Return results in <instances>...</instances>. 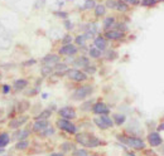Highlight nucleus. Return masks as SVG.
<instances>
[{
	"mask_svg": "<svg viewBox=\"0 0 164 156\" xmlns=\"http://www.w3.org/2000/svg\"><path fill=\"white\" fill-rule=\"evenodd\" d=\"M106 8L116 9V0H107V2H106Z\"/></svg>",
	"mask_w": 164,
	"mask_h": 156,
	"instance_id": "40",
	"label": "nucleus"
},
{
	"mask_svg": "<svg viewBox=\"0 0 164 156\" xmlns=\"http://www.w3.org/2000/svg\"><path fill=\"white\" fill-rule=\"evenodd\" d=\"M61 149H62L64 152H67V151H71V150L73 149V145L71 144V142H64V144H62Z\"/></svg>",
	"mask_w": 164,
	"mask_h": 156,
	"instance_id": "37",
	"label": "nucleus"
},
{
	"mask_svg": "<svg viewBox=\"0 0 164 156\" xmlns=\"http://www.w3.org/2000/svg\"><path fill=\"white\" fill-rule=\"evenodd\" d=\"M13 44V38L11 34L8 32L0 33V50H9Z\"/></svg>",
	"mask_w": 164,
	"mask_h": 156,
	"instance_id": "5",
	"label": "nucleus"
},
{
	"mask_svg": "<svg viewBox=\"0 0 164 156\" xmlns=\"http://www.w3.org/2000/svg\"><path fill=\"white\" fill-rule=\"evenodd\" d=\"M9 141H10V138H9L8 134H2V135H0V149H4L9 144Z\"/></svg>",
	"mask_w": 164,
	"mask_h": 156,
	"instance_id": "24",
	"label": "nucleus"
},
{
	"mask_svg": "<svg viewBox=\"0 0 164 156\" xmlns=\"http://www.w3.org/2000/svg\"><path fill=\"white\" fill-rule=\"evenodd\" d=\"M76 140H77L78 144H81L85 147H96L101 144V141L96 136H92L88 134H78L76 136Z\"/></svg>",
	"mask_w": 164,
	"mask_h": 156,
	"instance_id": "1",
	"label": "nucleus"
},
{
	"mask_svg": "<svg viewBox=\"0 0 164 156\" xmlns=\"http://www.w3.org/2000/svg\"><path fill=\"white\" fill-rule=\"evenodd\" d=\"M53 71L56 72L57 74H63L64 72L67 73V71H68V67H67V64H66V63H57L56 66L53 67Z\"/></svg>",
	"mask_w": 164,
	"mask_h": 156,
	"instance_id": "19",
	"label": "nucleus"
},
{
	"mask_svg": "<svg viewBox=\"0 0 164 156\" xmlns=\"http://www.w3.org/2000/svg\"><path fill=\"white\" fill-rule=\"evenodd\" d=\"M51 115H52V111L51 110H44V111H42L40 112L37 117H35V120L38 121V120H48L49 117H51Z\"/></svg>",
	"mask_w": 164,
	"mask_h": 156,
	"instance_id": "23",
	"label": "nucleus"
},
{
	"mask_svg": "<svg viewBox=\"0 0 164 156\" xmlns=\"http://www.w3.org/2000/svg\"><path fill=\"white\" fill-rule=\"evenodd\" d=\"M114 25H115V18L114 17H107V18H105V20H104V28L105 29L113 28Z\"/></svg>",
	"mask_w": 164,
	"mask_h": 156,
	"instance_id": "22",
	"label": "nucleus"
},
{
	"mask_svg": "<svg viewBox=\"0 0 164 156\" xmlns=\"http://www.w3.org/2000/svg\"><path fill=\"white\" fill-rule=\"evenodd\" d=\"M125 156H135V155H134L133 152H126V154H125Z\"/></svg>",
	"mask_w": 164,
	"mask_h": 156,
	"instance_id": "50",
	"label": "nucleus"
},
{
	"mask_svg": "<svg viewBox=\"0 0 164 156\" xmlns=\"http://www.w3.org/2000/svg\"><path fill=\"white\" fill-rule=\"evenodd\" d=\"M49 37H51L52 39H58V38L62 37V32H61L58 28H52V29L49 30Z\"/></svg>",
	"mask_w": 164,
	"mask_h": 156,
	"instance_id": "26",
	"label": "nucleus"
},
{
	"mask_svg": "<svg viewBox=\"0 0 164 156\" xmlns=\"http://www.w3.org/2000/svg\"><path fill=\"white\" fill-rule=\"evenodd\" d=\"M53 134H54V128L51 127V126H48L46 130H43V131L40 132V135H42V136H51Z\"/></svg>",
	"mask_w": 164,
	"mask_h": 156,
	"instance_id": "35",
	"label": "nucleus"
},
{
	"mask_svg": "<svg viewBox=\"0 0 164 156\" xmlns=\"http://www.w3.org/2000/svg\"><path fill=\"white\" fill-rule=\"evenodd\" d=\"M71 42H72V37H71L70 34H67V35H63V37H62V43H63V45L71 44Z\"/></svg>",
	"mask_w": 164,
	"mask_h": 156,
	"instance_id": "38",
	"label": "nucleus"
},
{
	"mask_svg": "<svg viewBox=\"0 0 164 156\" xmlns=\"http://www.w3.org/2000/svg\"><path fill=\"white\" fill-rule=\"evenodd\" d=\"M92 93V87L91 86H82L80 88H77L73 95H72V98L76 99V101H80V99H85L86 97H88Z\"/></svg>",
	"mask_w": 164,
	"mask_h": 156,
	"instance_id": "4",
	"label": "nucleus"
},
{
	"mask_svg": "<svg viewBox=\"0 0 164 156\" xmlns=\"http://www.w3.org/2000/svg\"><path fill=\"white\" fill-rule=\"evenodd\" d=\"M157 130H158V131H163V130H164V122H163V123H160V125L157 127Z\"/></svg>",
	"mask_w": 164,
	"mask_h": 156,
	"instance_id": "48",
	"label": "nucleus"
},
{
	"mask_svg": "<svg viewBox=\"0 0 164 156\" xmlns=\"http://www.w3.org/2000/svg\"><path fill=\"white\" fill-rule=\"evenodd\" d=\"M59 53L64 56H73L77 53V48L73 44H66L59 49Z\"/></svg>",
	"mask_w": 164,
	"mask_h": 156,
	"instance_id": "14",
	"label": "nucleus"
},
{
	"mask_svg": "<svg viewBox=\"0 0 164 156\" xmlns=\"http://www.w3.org/2000/svg\"><path fill=\"white\" fill-rule=\"evenodd\" d=\"M27 84H28V82H27L25 80H17V81L14 82V87H15V89H18V91L24 89V88L27 87Z\"/></svg>",
	"mask_w": 164,
	"mask_h": 156,
	"instance_id": "28",
	"label": "nucleus"
},
{
	"mask_svg": "<svg viewBox=\"0 0 164 156\" xmlns=\"http://www.w3.org/2000/svg\"><path fill=\"white\" fill-rule=\"evenodd\" d=\"M124 37V32H120L117 29H110V30H106L105 33V38L110 39V41H117V39H121Z\"/></svg>",
	"mask_w": 164,
	"mask_h": 156,
	"instance_id": "11",
	"label": "nucleus"
},
{
	"mask_svg": "<svg viewBox=\"0 0 164 156\" xmlns=\"http://www.w3.org/2000/svg\"><path fill=\"white\" fill-rule=\"evenodd\" d=\"M85 71H86V73H90V74H92V73H95L96 72V67H93V66H88L87 67H85Z\"/></svg>",
	"mask_w": 164,
	"mask_h": 156,
	"instance_id": "41",
	"label": "nucleus"
},
{
	"mask_svg": "<svg viewBox=\"0 0 164 156\" xmlns=\"http://www.w3.org/2000/svg\"><path fill=\"white\" fill-rule=\"evenodd\" d=\"M95 6H96V3H95V0H85L84 9H95Z\"/></svg>",
	"mask_w": 164,
	"mask_h": 156,
	"instance_id": "34",
	"label": "nucleus"
},
{
	"mask_svg": "<svg viewBox=\"0 0 164 156\" xmlns=\"http://www.w3.org/2000/svg\"><path fill=\"white\" fill-rule=\"evenodd\" d=\"M27 120H28V117H19V119H14V120H11L10 122H9V127L10 128H13V130H18L20 126H23L25 122H27Z\"/></svg>",
	"mask_w": 164,
	"mask_h": 156,
	"instance_id": "15",
	"label": "nucleus"
},
{
	"mask_svg": "<svg viewBox=\"0 0 164 156\" xmlns=\"http://www.w3.org/2000/svg\"><path fill=\"white\" fill-rule=\"evenodd\" d=\"M93 44H95V47H96V48H99L101 52L105 50L106 47H107V42H106V39L104 37H96V38H95V41H93Z\"/></svg>",
	"mask_w": 164,
	"mask_h": 156,
	"instance_id": "18",
	"label": "nucleus"
},
{
	"mask_svg": "<svg viewBox=\"0 0 164 156\" xmlns=\"http://www.w3.org/2000/svg\"><path fill=\"white\" fill-rule=\"evenodd\" d=\"M28 146H29V142L27 140H22L15 145V149L17 150H25V149H28Z\"/></svg>",
	"mask_w": 164,
	"mask_h": 156,
	"instance_id": "30",
	"label": "nucleus"
},
{
	"mask_svg": "<svg viewBox=\"0 0 164 156\" xmlns=\"http://www.w3.org/2000/svg\"><path fill=\"white\" fill-rule=\"evenodd\" d=\"M3 29V25H2V23H0V30H2Z\"/></svg>",
	"mask_w": 164,
	"mask_h": 156,
	"instance_id": "52",
	"label": "nucleus"
},
{
	"mask_svg": "<svg viewBox=\"0 0 164 156\" xmlns=\"http://www.w3.org/2000/svg\"><path fill=\"white\" fill-rule=\"evenodd\" d=\"M72 27H73L72 23H71L70 20H68V19H64V28H66V29H68V30H71V29H72Z\"/></svg>",
	"mask_w": 164,
	"mask_h": 156,
	"instance_id": "44",
	"label": "nucleus"
},
{
	"mask_svg": "<svg viewBox=\"0 0 164 156\" xmlns=\"http://www.w3.org/2000/svg\"><path fill=\"white\" fill-rule=\"evenodd\" d=\"M88 53H90V57H91V58H100L101 54H102V52H101L99 48H96V47L93 45V47L90 48Z\"/></svg>",
	"mask_w": 164,
	"mask_h": 156,
	"instance_id": "21",
	"label": "nucleus"
},
{
	"mask_svg": "<svg viewBox=\"0 0 164 156\" xmlns=\"http://www.w3.org/2000/svg\"><path fill=\"white\" fill-rule=\"evenodd\" d=\"M51 156H63L62 154H58V152H56V154H52Z\"/></svg>",
	"mask_w": 164,
	"mask_h": 156,
	"instance_id": "49",
	"label": "nucleus"
},
{
	"mask_svg": "<svg viewBox=\"0 0 164 156\" xmlns=\"http://www.w3.org/2000/svg\"><path fill=\"white\" fill-rule=\"evenodd\" d=\"M93 122L101 130H107V128H111L114 126V121L107 115H100L99 117H95Z\"/></svg>",
	"mask_w": 164,
	"mask_h": 156,
	"instance_id": "3",
	"label": "nucleus"
},
{
	"mask_svg": "<svg viewBox=\"0 0 164 156\" xmlns=\"http://www.w3.org/2000/svg\"><path fill=\"white\" fill-rule=\"evenodd\" d=\"M84 29H85V34H84V35H85L86 39H91V38H93L95 35L97 34V32H99V29H97V24H96V23H88Z\"/></svg>",
	"mask_w": 164,
	"mask_h": 156,
	"instance_id": "9",
	"label": "nucleus"
},
{
	"mask_svg": "<svg viewBox=\"0 0 164 156\" xmlns=\"http://www.w3.org/2000/svg\"><path fill=\"white\" fill-rule=\"evenodd\" d=\"M86 156H91V155H86Z\"/></svg>",
	"mask_w": 164,
	"mask_h": 156,
	"instance_id": "53",
	"label": "nucleus"
},
{
	"mask_svg": "<svg viewBox=\"0 0 164 156\" xmlns=\"http://www.w3.org/2000/svg\"><path fill=\"white\" fill-rule=\"evenodd\" d=\"M141 5L152 8V6L157 5V0H141Z\"/></svg>",
	"mask_w": 164,
	"mask_h": 156,
	"instance_id": "36",
	"label": "nucleus"
},
{
	"mask_svg": "<svg viewBox=\"0 0 164 156\" xmlns=\"http://www.w3.org/2000/svg\"><path fill=\"white\" fill-rule=\"evenodd\" d=\"M116 9L119 11H126L129 9V5L124 2V0H116Z\"/></svg>",
	"mask_w": 164,
	"mask_h": 156,
	"instance_id": "25",
	"label": "nucleus"
},
{
	"mask_svg": "<svg viewBox=\"0 0 164 156\" xmlns=\"http://www.w3.org/2000/svg\"><path fill=\"white\" fill-rule=\"evenodd\" d=\"M57 63H59V57L57 54H48L43 58V64L49 67H54Z\"/></svg>",
	"mask_w": 164,
	"mask_h": 156,
	"instance_id": "13",
	"label": "nucleus"
},
{
	"mask_svg": "<svg viewBox=\"0 0 164 156\" xmlns=\"http://www.w3.org/2000/svg\"><path fill=\"white\" fill-rule=\"evenodd\" d=\"M160 146H162V147H160V152L164 155V145H160Z\"/></svg>",
	"mask_w": 164,
	"mask_h": 156,
	"instance_id": "51",
	"label": "nucleus"
},
{
	"mask_svg": "<svg viewBox=\"0 0 164 156\" xmlns=\"http://www.w3.org/2000/svg\"><path fill=\"white\" fill-rule=\"evenodd\" d=\"M126 4H130V5H138L139 4V0H124Z\"/></svg>",
	"mask_w": 164,
	"mask_h": 156,
	"instance_id": "46",
	"label": "nucleus"
},
{
	"mask_svg": "<svg viewBox=\"0 0 164 156\" xmlns=\"http://www.w3.org/2000/svg\"><path fill=\"white\" fill-rule=\"evenodd\" d=\"M92 111L96 115H107L110 110H109V107L105 105V103L97 102V103H95V105L92 106Z\"/></svg>",
	"mask_w": 164,
	"mask_h": 156,
	"instance_id": "12",
	"label": "nucleus"
},
{
	"mask_svg": "<svg viewBox=\"0 0 164 156\" xmlns=\"http://www.w3.org/2000/svg\"><path fill=\"white\" fill-rule=\"evenodd\" d=\"M57 126H58L61 130H63V131L68 132V134H76V132H77V127H76L70 120L61 119V120H58Z\"/></svg>",
	"mask_w": 164,
	"mask_h": 156,
	"instance_id": "6",
	"label": "nucleus"
},
{
	"mask_svg": "<svg viewBox=\"0 0 164 156\" xmlns=\"http://www.w3.org/2000/svg\"><path fill=\"white\" fill-rule=\"evenodd\" d=\"M125 121H126V117H125L124 115H120V113L114 115V122H115L116 125H122Z\"/></svg>",
	"mask_w": 164,
	"mask_h": 156,
	"instance_id": "29",
	"label": "nucleus"
},
{
	"mask_svg": "<svg viewBox=\"0 0 164 156\" xmlns=\"http://www.w3.org/2000/svg\"><path fill=\"white\" fill-rule=\"evenodd\" d=\"M42 74L44 76V77H47V76H49V74H52L54 71H53V67H49V66H43V68H42Z\"/></svg>",
	"mask_w": 164,
	"mask_h": 156,
	"instance_id": "33",
	"label": "nucleus"
},
{
	"mask_svg": "<svg viewBox=\"0 0 164 156\" xmlns=\"http://www.w3.org/2000/svg\"><path fill=\"white\" fill-rule=\"evenodd\" d=\"M2 91H3V93H5V95H6V93H9V91H10V87L5 84V86H3V89H2Z\"/></svg>",
	"mask_w": 164,
	"mask_h": 156,
	"instance_id": "47",
	"label": "nucleus"
},
{
	"mask_svg": "<svg viewBox=\"0 0 164 156\" xmlns=\"http://www.w3.org/2000/svg\"><path fill=\"white\" fill-rule=\"evenodd\" d=\"M46 2H47V0H35L34 4H33V8H34V9H37V10L42 9V8H44Z\"/></svg>",
	"mask_w": 164,
	"mask_h": 156,
	"instance_id": "31",
	"label": "nucleus"
},
{
	"mask_svg": "<svg viewBox=\"0 0 164 156\" xmlns=\"http://www.w3.org/2000/svg\"><path fill=\"white\" fill-rule=\"evenodd\" d=\"M162 2H164V0H162Z\"/></svg>",
	"mask_w": 164,
	"mask_h": 156,
	"instance_id": "54",
	"label": "nucleus"
},
{
	"mask_svg": "<svg viewBox=\"0 0 164 156\" xmlns=\"http://www.w3.org/2000/svg\"><path fill=\"white\" fill-rule=\"evenodd\" d=\"M59 116L64 120H72L76 117V111L72 107H63L59 110Z\"/></svg>",
	"mask_w": 164,
	"mask_h": 156,
	"instance_id": "10",
	"label": "nucleus"
},
{
	"mask_svg": "<svg viewBox=\"0 0 164 156\" xmlns=\"http://www.w3.org/2000/svg\"><path fill=\"white\" fill-rule=\"evenodd\" d=\"M75 42H76V44H77V45L84 47V45H85V43H86V38H85V35H77V37H76V39H75Z\"/></svg>",
	"mask_w": 164,
	"mask_h": 156,
	"instance_id": "32",
	"label": "nucleus"
},
{
	"mask_svg": "<svg viewBox=\"0 0 164 156\" xmlns=\"http://www.w3.org/2000/svg\"><path fill=\"white\" fill-rule=\"evenodd\" d=\"M121 142H124V144L129 147H133V149H136V150H141L145 147V142L138 137V136H130V137H124V136H119L117 137Z\"/></svg>",
	"mask_w": 164,
	"mask_h": 156,
	"instance_id": "2",
	"label": "nucleus"
},
{
	"mask_svg": "<svg viewBox=\"0 0 164 156\" xmlns=\"http://www.w3.org/2000/svg\"><path fill=\"white\" fill-rule=\"evenodd\" d=\"M90 108H92V103L91 102H86V103L82 105V110H90Z\"/></svg>",
	"mask_w": 164,
	"mask_h": 156,
	"instance_id": "45",
	"label": "nucleus"
},
{
	"mask_svg": "<svg viewBox=\"0 0 164 156\" xmlns=\"http://www.w3.org/2000/svg\"><path fill=\"white\" fill-rule=\"evenodd\" d=\"M106 57H107V59H115L116 58V53L114 50H110V52H107V53H106Z\"/></svg>",
	"mask_w": 164,
	"mask_h": 156,
	"instance_id": "43",
	"label": "nucleus"
},
{
	"mask_svg": "<svg viewBox=\"0 0 164 156\" xmlns=\"http://www.w3.org/2000/svg\"><path fill=\"white\" fill-rule=\"evenodd\" d=\"M28 136H29V131H28V130H19L18 132L14 134V137H15L17 140H19V141L25 140Z\"/></svg>",
	"mask_w": 164,
	"mask_h": 156,
	"instance_id": "20",
	"label": "nucleus"
},
{
	"mask_svg": "<svg viewBox=\"0 0 164 156\" xmlns=\"http://www.w3.org/2000/svg\"><path fill=\"white\" fill-rule=\"evenodd\" d=\"M54 15L59 17V18H63V19H67V17H68V14L66 11H56V13H54Z\"/></svg>",
	"mask_w": 164,
	"mask_h": 156,
	"instance_id": "42",
	"label": "nucleus"
},
{
	"mask_svg": "<svg viewBox=\"0 0 164 156\" xmlns=\"http://www.w3.org/2000/svg\"><path fill=\"white\" fill-rule=\"evenodd\" d=\"M148 142L150 146L153 147H158L160 145H163V138L159 135V132H150L148 135Z\"/></svg>",
	"mask_w": 164,
	"mask_h": 156,
	"instance_id": "8",
	"label": "nucleus"
},
{
	"mask_svg": "<svg viewBox=\"0 0 164 156\" xmlns=\"http://www.w3.org/2000/svg\"><path fill=\"white\" fill-rule=\"evenodd\" d=\"M67 76H68L70 80L76 81V82H82V81L87 80L86 73H84L82 71H78V69H68L67 71Z\"/></svg>",
	"mask_w": 164,
	"mask_h": 156,
	"instance_id": "7",
	"label": "nucleus"
},
{
	"mask_svg": "<svg viewBox=\"0 0 164 156\" xmlns=\"http://www.w3.org/2000/svg\"><path fill=\"white\" fill-rule=\"evenodd\" d=\"M105 11H106V6L105 5H96L95 6V14H96V17H102L105 15Z\"/></svg>",
	"mask_w": 164,
	"mask_h": 156,
	"instance_id": "27",
	"label": "nucleus"
},
{
	"mask_svg": "<svg viewBox=\"0 0 164 156\" xmlns=\"http://www.w3.org/2000/svg\"><path fill=\"white\" fill-rule=\"evenodd\" d=\"M88 64H90L88 58H86V57H78L73 62V67H76V68H85V67L88 66Z\"/></svg>",
	"mask_w": 164,
	"mask_h": 156,
	"instance_id": "17",
	"label": "nucleus"
},
{
	"mask_svg": "<svg viewBox=\"0 0 164 156\" xmlns=\"http://www.w3.org/2000/svg\"><path fill=\"white\" fill-rule=\"evenodd\" d=\"M48 126H49V123H48L47 120H38V121L34 122V125H33V130H34L35 132H42L43 130H46Z\"/></svg>",
	"mask_w": 164,
	"mask_h": 156,
	"instance_id": "16",
	"label": "nucleus"
},
{
	"mask_svg": "<svg viewBox=\"0 0 164 156\" xmlns=\"http://www.w3.org/2000/svg\"><path fill=\"white\" fill-rule=\"evenodd\" d=\"M73 155L75 156H86V155H88V152L85 149H81V150H75L73 151Z\"/></svg>",
	"mask_w": 164,
	"mask_h": 156,
	"instance_id": "39",
	"label": "nucleus"
}]
</instances>
